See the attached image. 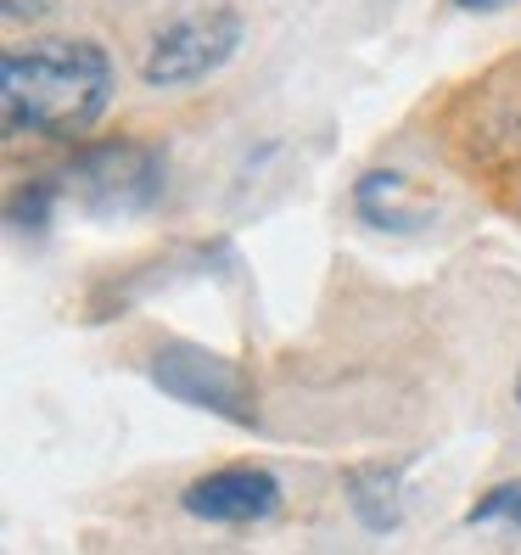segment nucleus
Listing matches in <instances>:
<instances>
[{
    "instance_id": "9",
    "label": "nucleus",
    "mask_w": 521,
    "mask_h": 555,
    "mask_svg": "<svg viewBox=\"0 0 521 555\" xmlns=\"http://www.w3.org/2000/svg\"><path fill=\"white\" fill-rule=\"evenodd\" d=\"M466 521L477 528V521H505V528H521V477H510V482H494L487 494L466 511Z\"/></svg>"
},
{
    "instance_id": "2",
    "label": "nucleus",
    "mask_w": 521,
    "mask_h": 555,
    "mask_svg": "<svg viewBox=\"0 0 521 555\" xmlns=\"http://www.w3.org/2000/svg\"><path fill=\"white\" fill-rule=\"evenodd\" d=\"M448 152L460 169L499 191V175H521V56L487 68L448 107Z\"/></svg>"
},
{
    "instance_id": "4",
    "label": "nucleus",
    "mask_w": 521,
    "mask_h": 555,
    "mask_svg": "<svg viewBox=\"0 0 521 555\" xmlns=\"http://www.w3.org/2000/svg\"><path fill=\"white\" fill-rule=\"evenodd\" d=\"M236 46H242V12H231V7L191 12V17L169 23V28L152 40V51H146V62H141V79H146L152 90L197 85V79L219 74L224 62L236 56Z\"/></svg>"
},
{
    "instance_id": "13",
    "label": "nucleus",
    "mask_w": 521,
    "mask_h": 555,
    "mask_svg": "<svg viewBox=\"0 0 521 555\" xmlns=\"http://www.w3.org/2000/svg\"><path fill=\"white\" fill-rule=\"evenodd\" d=\"M516 399H521V371H516Z\"/></svg>"
},
{
    "instance_id": "11",
    "label": "nucleus",
    "mask_w": 521,
    "mask_h": 555,
    "mask_svg": "<svg viewBox=\"0 0 521 555\" xmlns=\"http://www.w3.org/2000/svg\"><path fill=\"white\" fill-rule=\"evenodd\" d=\"M0 7H6L12 23H23V17H40V12H45V0H0Z\"/></svg>"
},
{
    "instance_id": "12",
    "label": "nucleus",
    "mask_w": 521,
    "mask_h": 555,
    "mask_svg": "<svg viewBox=\"0 0 521 555\" xmlns=\"http://www.w3.org/2000/svg\"><path fill=\"white\" fill-rule=\"evenodd\" d=\"M460 12H505V7H516V0H454Z\"/></svg>"
},
{
    "instance_id": "8",
    "label": "nucleus",
    "mask_w": 521,
    "mask_h": 555,
    "mask_svg": "<svg viewBox=\"0 0 521 555\" xmlns=\"http://www.w3.org/2000/svg\"><path fill=\"white\" fill-rule=\"evenodd\" d=\"M348 500L365 516V528H376V533L399 528V472H353Z\"/></svg>"
},
{
    "instance_id": "5",
    "label": "nucleus",
    "mask_w": 521,
    "mask_h": 555,
    "mask_svg": "<svg viewBox=\"0 0 521 555\" xmlns=\"http://www.w3.org/2000/svg\"><path fill=\"white\" fill-rule=\"evenodd\" d=\"M62 185L90 208H152L162 191V157L141 141H95L62 163Z\"/></svg>"
},
{
    "instance_id": "6",
    "label": "nucleus",
    "mask_w": 521,
    "mask_h": 555,
    "mask_svg": "<svg viewBox=\"0 0 521 555\" xmlns=\"http://www.w3.org/2000/svg\"><path fill=\"white\" fill-rule=\"evenodd\" d=\"M180 505L203 521H224V528H247V521H264L281 511V482L264 466H224L197 477L180 494Z\"/></svg>"
},
{
    "instance_id": "10",
    "label": "nucleus",
    "mask_w": 521,
    "mask_h": 555,
    "mask_svg": "<svg viewBox=\"0 0 521 555\" xmlns=\"http://www.w3.org/2000/svg\"><path fill=\"white\" fill-rule=\"evenodd\" d=\"M51 208H56V180H35V185L12 191V224H28V231H40V224L51 219Z\"/></svg>"
},
{
    "instance_id": "1",
    "label": "nucleus",
    "mask_w": 521,
    "mask_h": 555,
    "mask_svg": "<svg viewBox=\"0 0 521 555\" xmlns=\"http://www.w3.org/2000/svg\"><path fill=\"white\" fill-rule=\"evenodd\" d=\"M113 56L95 40H35L0 62V113L12 135L84 141L113 107Z\"/></svg>"
},
{
    "instance_id": "3",
    "label": "nucleus",
    "mask_w": 521,
    "mask_h": 555,
    "mask_svg": "<svg viewBox=\"0 0 521 555\" xmlns=\"http://www.w3.org/2000/svg\"><path fill=\"white\" fill-rule=\"evenodd\" d=\"M152 387H162L169 399L180 404H197L208 415H224L236 427H252L258 421V393H252V376L224 353H208L197 343H162L146 365Z\"/></svg>"
},
{
    "instance_id": "7",
    "label": "nucleus",
    "mask_w": 521,
    "mask_h": 555,
    "mask_svg": "<svg viewBox=\"0 0 521 555\" xmlns=\"http://www.w3.org/2000/svg\"><path fill=\"white\" fill-rule=\"evenodd\" d=\"M353 208H360L365 224H376L387 236H415L432 224V197L404 169H370L353 185Z\"/></svg>"
}]
</instances>
